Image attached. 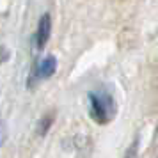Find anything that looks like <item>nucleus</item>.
I'll use <instances>...</instances> for the list:
<instances>
[{
  "mask_svg": "<svg viewBox=\"0 0 158 158\" xmlns=\"http://www.w3.org/2000/svg\"><path fill=\"white\" fill-rule=\"evenodd\" d=\"M55 69H57V60H55V57L48 55L46 59L41 60L39 69H37V77L39 78H50L52 75L55 73Z\"/></svg>",
  "mask_w": 158,
  "mask_h": 158,
  "instance_id": "obj_3",
  "label": "nucleus"
},
{
  "mask_svg": "<svg viewBox=\"0 0 158 158\" xmlns=\"http://www.w3.org/2000/svg\"><path fill=\"white\" fill-rule=\"evenodd\" d=\"M137 148H139V144H137V140H135V142L130 146V149L126 151L124 158H137Z\"/></svg>",
  "mask_w": 158,
  "mask_h": 158,
  "instance_id": "obj_4",
  "label": "nucleus"
},
{
  "mask_svg": "<svg viewBox=\"0 0 158 158\" xmlns=\"http://www.w3.org/2000/svg\"><path fill=\"white\" fill-rule=\"evenodd\" d=\"M89 103H91V117L98 124H107L112 121L115 114V103L114 98L107 91H94L89 94Z\"/></svg>",
  "mask_w": 158,
  "mask_h": 158,
  "instance_id": "obj_1",
  "label": "nucleus"
},
{
  "mask_svg": "<svg viewBox=\"0 0 158 158\" xmlns=\"http://www.w3.org/2000/svg\"><path fill=\"white\" fill-rule=\"evenodd\" d=\"M50 32H52V18H50L48 13H44V15L39 18V23H37V34H36V43H37V48H39V50L44 48V44L48 43Z\"/></svg>",
  "mask_w": 158,
  "mask_h": 158,
  "instance_id": "obj_2",
  "label": "nucleus"
}]
</instances>
